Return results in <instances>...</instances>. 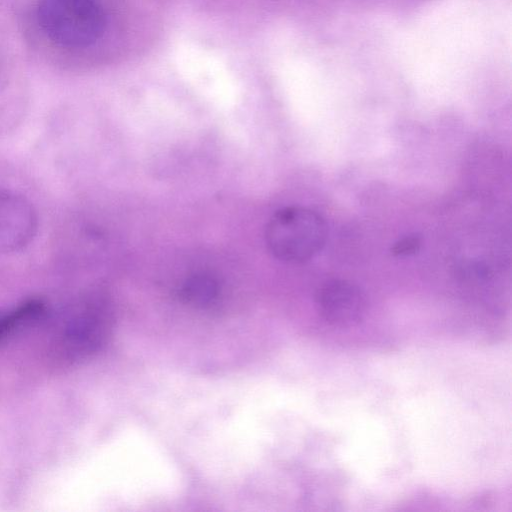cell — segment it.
Masks as SVG:
<instances>
[{"instance_id":"1","label":"cell","mask_w":512,"mask_h":512,"mask_svg":"<svg viewBox=\"0 0 512 512\" xmlns=\"http://www.w3.org/2000/svg\"><path fill=\"white\" fill-rule=\"evenodd\" d=\"M326 236L323 218L300 206L278 210L269 220L265 232L270 252L288 263H302L313 258L324 246Z\"/></svg>"},{"instance_id":"2","label":"cell","mask_w":512,"mask_h":512,"mask_svg":"<svg viewBox=\"0 0 512 512\" xmlns=\"http://www.w3.org/2000/svg\"><path fill=\"white\" fill-rule=\"evenodd\" d=\"M39 24L54 42L66 47H86L105 29V14L95 0H42Z\"/></svg>"},{"instance_id":"3","label":"cell","mask_w":512,"mask_h":512,"mask_svg":"<svg viewBox=\"0 0 512 512\" xmlns=\"http://www.w3.org/2000/svg\"><path fill=\"white\" fill-rule=\"evenodd\" d=\"M111 328L107 302L98 296L81 300L68 313L63 327V345L74 357L97 351L106 341Z\"/></svg>"},{"instance_id":"4","label":"cell","mask_w":512,"mask_h":512,"mask_svg":"<svg viewBox=\"0 0 512 512\" xmlns=\"http://www.w3.org/2000/svg\"><path fill=\"white\" fill-rule=\"evenodd\" d=\"M38 215L23 195L0 190V254L21 251L34 239Z\"/></svg>"},{"instance_id":"5","label":"cell","mask_w":512,"mask_h":512,"mask_svg":"<svg viewBox=\"0 0 512 512\" xmlns=\"http://www.w3.org/2000/svg\"><path fill=\"white\" fill-rule=\"evenodd\" d=\"M317 305L324 319L337 326L358 323L366 311L365 297L360 289L345 280H330L317 294Z\"/></svg>"},{"instance_id":"6","label":"cell","mask_w":512,"mask_h":512,"mask_svg":"<svg viewBox=\"0 0 512 512\" xmlns=\"http://www.w3.org/2000/svg\"><path fill=\"white\" fill-rule=\"evenodd\" d=\"M218 293L217 281L205 273H197L188 277L180 289L182 299L198 307L211 305L217 299Z\"/></svg>"},{"instance_id":"7","label":"cell","mask_w":512,"mask_h":512,"mask_svg":"<svg viewBox=\"0 0 512 512\" xmlns=\"http://www.w3.org/2000/svg\"><path fill=\"white\" fill-rule=\"evenodd\" d=\"M46 311L40 300H28L0 317V340L7 337L16 328L41 318Z\"/></svg>"},{"instance_id":"8","label":"cell","mask_w":512,"mask_h":512,"mask_svg":"<svg viewBox=\"0 0 512 512\" xmlns=\"http://www.w3.org/2000/svg\"><path fill=\"white\" fill-rule=\"evenodd\" d=\"M420 240L415 236H408L397 242L392 252L395 255H408L416 252L419 248Z\"/></svg>"}]
</instances>
